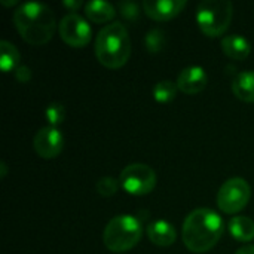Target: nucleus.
<instances>
[{
	"instance_id": "f257e3e1",
	"label": "nucleus",
	"mask_w": 254,
	"mask_h": 254,
	"mask_svg": "<svg viewBox=\"0 0 254 254\" xmlns=\"http://www.w3.org/2000/svg\"><path fill=\"white\" fill-rule=\"evenodd\" d=\"M225 225L211 208H196L188 214L182 228V240L192 253L210 252L222 238Z\"/></svg>"
},
{
	"instance_id": "f03ea898",
	"label": "nucleus",
	"mask_w": 254,
	"mask_h": 254,
	"mask_svg": "<svg viewBox=\"0 0 254 254\" xmlns=\"http://www.w3.org/2000/svg\"><path fill=\"white\" fill-rule=\"evenodd\" d=\"M13 24L19 36L30 45L48 43L57 28V19L51 7L39 1H27L13 12Z\"/></svg>"
},
{
	"instance_id": "7ed1b4c3",
	"label": "nucleus",
	"mask_w": 254,
	"mask_h": 254,
	"mask_svg": "<svg viewBox=\"0 0 254 254\" xmlns=\"http://www.w3.org/2000/svg\"><path fill=\"white\" fill-rule=\"evenodd\" d=\"M94 51L101 65L110 70L124 67L131 57V39L125 25L112 22L103 27L95 37Z\"/></svg>"
},
{
	"instance_id": "20e7f679",
	"label": "nucleus",
	"mask_w": 254,
	"mask_h": 254,
	"mask_svg": "<svg viewBox=\"0 0 254 254\" xmlns=\"http://www.w3.org/2000/svg\"><path fill=\"white\" fill-rule=\"evenodd\" d=\"M143 235L141 222L128 214L113 217L104 228L103 243L113 253H124L134 249Z\"/></svg>"
},
{
	"instance_id": "39448f33",
	"label": "nucleus",
	"mask_w": 254,
	"mask_h": 254,
	"mask_svg": "<svg viewBox=\"0 0 254 254\" xmlns=\"http://www.w3.org/2000/svg\"><path fill=\"white\" fill-rule=\"evenodd\" d=\"M234 16L229 0H202L196 7V24L208 37H219L228 28Z\"/></svg>"
},
{
	"instance_id": "423d86ee",
	"label": "nucleus",
	"mask_w": 254,
	"mask_h": 254,
	"mask_svg": "<svg viewBox=\"0 0 254 254\" xmlns=\"http://www.w3.org/2000/svg\"><path fill=\"white\" fill-rule=\"evenodd\" d=\"M252 198V188L243 177L226 180L217 192V207L226 214H237L244 210Z\"/></svg>"
},
{
	"instance_id": "0eeeda50",
	"label": "nucleus",
	"mask_w": 254,
	"mask_h": 254,
	"mask_svg": "<svg viewBox=\"0 0 254 254\" xmlns=\"http://www.w3.org/2000/svg\"><path fill=\"white\" fill-rule=\"evenodd\" d=\"M121 188L134 196H143L150 193L156 186V173L147 164H129L119 176Z\"/></svg>"
},
{
	"instance_id": "6e6552de",
	"label": "nucleus",
	"mask_w": 254,
	"mask_h": 254,
	"mask_svg": "<svg viewBox=\"0 0 254 254\" xmlns=\"http://www.w3.org/2000/svg\"><path fill=\"white\" fill-rule=\"evenodd\" d=\"M61 39L71 48H83L92 39V28L88 21L79 13H67L58 24Z\"/></svg>"
},
{
	"instance_id": "1a4fd4ad",
	"label": "nucleus",
	"mask_w": 254,
	"mask_h": 254,
	"mask_svg": "<svg viewBox=\"0 0 254 254\" xmlns=\"http://www.w3.org/2000/svg\"><path fill=\"white\" fill-rule=\"evenodd\" d=\"M33 149L40 158L54 159L64 149V137L58 128L46 125L36 132L33 138Z\"/></svg>"
},
{
	"instance_id": "9d476101",
	"label": "nucleus",
	"mask_w": 254,
	"mask_h": 254,
	"mask_svg": "<svg viewBox=\"0 0 254 254\" xmlns=\"http://www.w3.org/2000/svg\"><path fill=\"white\" fill-rule=\"evenodd\" d=\"M177 86L186 95H196L202 92L208 83V76L205 70L199 65H189L180 71L177 76Z\"/></svg>"
},
{
	"instance_id": "9b49d317",
	"label": "nucleus",
	"mask_w": 254,
	"mask_h": 254,
	"mask_svg": "<svg viewBox=\"0 0 254 254\" xmlns=\"http://www.w3.org/2000/svg\"><path fill=\"white\" fill-rule=\"evenodd\" d=\"M186 0H144V13L155 21H170L180 15L185 9Z\"/></svg>"
},
{
	"instance_id": "f8f14e48",
	"label": "nucleus",
	"mask_w": 254,
	"mask_h": 254,
	"mask_svg": "<svg viewBox=\"0 0 254 254\" xmlns=\"http://www.w3.org/2000/svg\"><path fill=\"white\" fill-rule=\"evenodd\" d=\"M147 238L158 247H170L177 240L176 228L167 220H155L146 229Z\"/></svg>"
},
{
	"instance_id": "ddd939ff",
	"label": "nucleus",
	"mask_w": 254,
	"mask_h": 254,
	"mask_svg": "<svg viewBox=\"0 0 254 254\" xmlns=\"http://www.w3.org/2000/svg\"><path fill=\"white\" fill-rule=\"evenodd\" d=\"M220 45L226 57L237 61L246 60L252 52V43L241 34H228L222 39Z\"/></svg>"
},
{
	"instance_id": "4468645a",
	"label": "nucleus",
	"mask_w": 254,
	"mask_h": 254,
	"mask_svg": "<svg viewBox=\"0 0 254 254\" xmlns=\"http://www.w3.org/2000/svg\"><path fill=\"white\" fill-rule=\"evenodd\" d=\"M232 92L244 103H254V70H244L237 74L232 83Z\"/></svg>"
},
{
	"instance_id": "2eb2a0df",
	"label": "nucleus",
	"mask_w": 254,
	"mask_h": 254,
	"mask_svg": "<svg viewBox=\"0 0 254 254\" xmlns=\"http://www.w3.org/2000/svg\"><path fill=\"white\" fill-rule=\"evenodd\" d=\"M85 15L89 21L95 24H104L116 16V9L109 1L92 0L85 4Z\"/></svg>"
},
{
	"instance_id": "dca6fc26",
	"label": "nucleus",
	"mask_w": 254,
	"mask_h": 254,
	"mask_svg": "<svg viewBox=\"0 0 254 254\" xmlns=\"http://www.w3.org/2000/svg\"><path fill=\"white\" fill-rule=\"evenodd\" d=\"M231 237L240 243H250L254 240V222L246 216H235L228 223Z\"/></svg>"
},
{
	"instance_id": "f3484780",
	"label": "nucleus",
	"mask_w": 254,
	"mask_h": 254,
	"mask_svg": "<svg viewBox=\"0 0 254 254\" xmlns=\"http://www.w3.org/2000/svg\"><path fill=\"white\" fill-rule=\"evenodd\" d=\"M21 54L16 49V46L7 40L0 42V68L3 73L15 71L19 67Z\"/></svg>"
},
{
	"instance_id": "a211bd4d",
	"label": "nucleus",
	"mask_w": 254,
	"mask_h": 254,
	"mask_svg": "<svg viewBox=\"0 0 254 254\" xmlns=\"http://www.w3.org/2000/svg\"><path fill=\"white\" fill-rule=\"evenodd\" d=\"M179 91V86L176 82L167 79V80H159L155 86H153V98L158 103H170L176 98Z\"/></svg>"
},
{
	"instance_id": "6ab92c4d",
	"label": "nucleus",
	"mask_w": 254,
	"mask_h": 254,
	"mask_svg": "<svg viewBox=\"0 0 254 254\" xmlns=\"http://www.w3.org/2000/svg\"><path fill=\"white\" fill-rule=\"evenodd\" d=\"M165 42H167V37H165V33L161 28H152L144 37L146 49L149 52H152V54H156V52L162 51V48L165 46Z\"/></svg>"
},
{
	"instance_id": "aec40b11",
	"label": "nucleus",
	"mask_w": 254,
	"mask_h": 254,
	"mask_svg": "<svg viewBox=\"0 0 254 254\" xmlns=\"http://www.w3.org/2000/svg\"><path fill=\"white\" fill-rule=\"evenodd\" d=\"M121 188V183L118 179L112 177V176H104V177H100L95 183V189H97V193L104 196V198H110L113 196Z\"/></svg>"
},
{
	"instance_id": "412c9836",
	"label": "nucleus",
	"mask_w": 254,
	"mask_h": 254,
	"mask_svg": "<svg viewBox=\"0 0 254 254\" xmlns=\"http://www.w3.org/2000/svg\"><path fill=\"white\" fill-rule=\"evenodd\" d=\"M45 118L49 124V127H58L65 119V109L61 103H51L45 109Z\"/></svg>"
},
{
	"instance_id": "4be33fe9",
	"label": "nucleus",
	"mask_w": 254,
	"mask_h": 254,
	"mask_svg": "<svg viewBox=\"0 0 254 254\" xmlns=\"http://www.w3.org/2000/svg\"><path fill=\"white\" fill-rule=\"evenodd\" d=\"M119 7V12L124 18L127 19H135L137 15H138V7L135 3H131V1H121L118 4Z\"/></svg>"
},
{
	"instance_id": "5701e85b",
	"label": "nucleus",
	"mask_w": 254,
	"mask_h": 254,
	"mask_svg": "<svg viewBox=\"0 0 254 254\" xmlns=\"http://www.w3.org/2000/svg\"><path fill=\"white\" fill-rule=\"evenodd\" d=\"M15 77H16V80L21 82V83L30 82V80H31V70H30V67H27V65H19V67L15 70Z\"/></svg>"
},
{
	"instance_id": "b1692460",
	"label": "nucleus",
	"mask_w": 254,
	"mask_h": 254,
	"mask_svg": "<svg viewBox=\"0 0 254 254\" xmlns=\"http://www.w3.org/2000/svg\"><path fill=\"white\" fill-rule=\"evenodd\" d=\"M64 6L68 7V9H71V12L74 13V12L82 6V1H73V0L70 1V0H65V1H64Z\"/></svg>"
},
{
	"instance_id": "393cba45",
	"label": "nucleus",
	"mask_w": 254,
	"mask_h": 254,
	"mask_svg": "<svg viewBox=\"0 0 254 254\" xmlns=\"http://www.w3.org/2000/svg\"><path fill=\"white\" fill-rule=\"evenodd\" d=\"M235 254H254V246H246L241 247Z\"/></svg>"
},
{
	"instance_id": "a878e982",
	"label": "nucleus",
	"mask_w": 254,
	"mask_h": 254,
	"mask_svg": "<svg viewBox=\"0 0 254 254\" xmlns=\"http://www.w3.org/2000/svg\"><path fill=\"white\" fill-rule=\"evenodd\" d=\"M0 170H1L0 179H4V176H6V173H7V167H6V164H4V162H1V164H0Z\"/></svg>"
},
{
	"instance_id": "bb28decb",
	"label": "nucleus",
	"mask_w": 254,
	"mask_h": 254,
	"mask_svg": "<svg viewBox=\"0 0 254 254\" xmlns=\"http://www.w3.org/2000/svg\"><path fill=\"white\" fill-rule=\"evenodd\" d=\"M0 3L4 4V6H13V4H16L18 1H16V0H0Z\"/></svg>"
}]
</instances>
